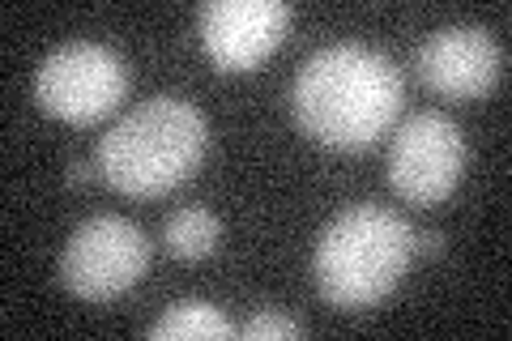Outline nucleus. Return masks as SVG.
<instances>
[{
	"label": "nucleus",
	"mask_w": 512,
	"mask_h": 341,
	"mask_svg": "<svg viewBox=\"0 0 512 341\" xmlns=\"http://www.w3.org/2000/svg\"><path fill=\"white\" fill-rule=\"evenodd\" d=\"M222 239V222L218 214H210V209H175V214L167 218L163 226V243L180 256V261H201V256H210L218 248Z\"/></svg>",
	"instance_id": "9d476101"
},
{
	"label": "nucleus",
	"mask_w": 512,
	"mask_h": 341,
	"mask_svg": "<svg viewBox=\"0 0 512 341\" xmlns=\"http://www.w3.org/2000/svg\"><path fill=\"white\" fill-rule=\"evenodd\" d=\"M466 171V137L444 111H414L389 150V184L414 205H431L457 188Z\"/></svg>",
	"instance_id": "423d86ee"
},
{
	"label": "nucleus",
	"mask_w": 512,
	"mask_h": 341,
	"mask_svg": "<svg viewBox=\"0 0 512 341\" xmlns=\"http://www.w3.org/2000/svg\"><path fill=\"white\" fill-rule=\"evenodd\" d=\"M210 128L188 99L154 94L111 124L99 141V171L128 197H158L184 184L205 158Z\"/></svg>",
	"instance_id": "f03ea898"
},
{
	"label": "nucleus",
	"mask_w": 512,
	"mask_h": 341,
	"mask_svg": "<svg viewBox=\"0 0 512 341\" xmlns=\"http://www.w3.org/2000/svg\"><path fill=\"white\" fill-rule=\"evenodd\" d=\"M239 329L218 312V307L201 303V299H180L171 303L163 316L150 324V337L167 341V337H235Z\"/></svg>",
	"instance_id": "1a4fd4ad"
},
{
	"label": "nucleus",
	"mask_w": 512,
	"mask_h": 341,
	"mask_svg": "<svg viewBox=\"0 0 512 341\" xmlns=\"http://www.w3.org/2000/svg\"><path fill=\"white\" fill-rule=\"evenodd\" d=\"M239 337H248V341H265V337H303V324L291 320V316H282V312H261V316H252L244 329H239Z\"/></svg>",
	"instance_id": "9b49d317"
},
{
	"label": "nucleus",
	"mask_w": 512,
	"mask_h": 341,
	"mask_svg": "<svg viewBox=\"0 0 512 341\" xmlns=\"http://www.w3.org/2000/svg\"><path fill=\"white\" fill-rule=\"evenodd\" d=\"M414 243H423L427 252H440V248H444V235H436V231H423V235H414Z\"/></svg>",
	"instance_id": "ddd939ff"
},
{
	"label": "nucleus",
	"mask_w": 512,
	"mask_h": 341,
	"mask_svg": "<svg viewBox=\"0 0 512 341\" xmlns=\"http://www.w3.org/2000/svg\"><path fill=\"white\" fill-rule=\"evenodd\" d=\"M299 128L333 150L372 145L402 111L397 64L363 43H333L303 60L291 86Z\"/></svg>",
	"instance_id": "f257e3e1"
},
{
	"label": "nucleus",
	"mask_w": 512,
	"mask_h": 341,
	"mask_svg": "<svg viewBox=\"0 0 512 341\" xmlns=\"http://www.w3.org/2000/svg\"><path fill=\"white\" fill-rule=\"evenodd\" d=\"M146 265H150V239L141 235V226L116 214H99L73 231L69 248L60 256V282L77 299L103 303L124 295L128 286H137Z\"/></svg>",
	"instance_id": "39448f33"
},
{
	"label": "nucleus",
	"mask_w": 512,
	"mask_h": 341,
	"mask_svg": "<svg viewBox=\"0 0 512 341\" xmlns=\"http://www.w3.org/2000/svg\"><path fill=\"white\" fill-rule=\"evenodd\" d=\"M414 226L380 205H350L316 243V290L342 312H359L402 282L414 252Z\"/></svg>",
	"instance_id": "7ed1b4c3"
},
{
	"label": "nucleus",
	"mask_w": 512,
	"mask_h": 341,
	"mask_svg": "<svg viewBox=\"0 0 512 341\" xmlns=\"http://www.w3.org/2000/svg\"><path fill=\"white\" fill-rule=\"evenodd\" d=\"M414 69L444 99H478L500 81L504 47L483 26H444L419 43Z\"/></svg>",
	"instance_id": "6e6552de"
},
{
	"label": "nucleus",
	"mask_w": 512,
	"mask_h": 341,
	"mask_svg": "<svg viewBox=\"0 0 512 341\" xmlns=\"http://www.w3.org/2000/svg\"><path fill=\"white\" fill-rule=\"evenodd\" d=\"M197 18L210 60L227 73H244L256 69L291 30V5L286 0H210Z\"/></svg>",
	"instance_id": "0eeeda50"
},
{
	"label": "nucleus",
	"mask_w": 512,
	"mask_h": 341,
	"mask_svg": "<svg viewBox=\"0 0 512 341\" xmlns=\"http://www.w3.org/2000/svg\"><path fill=\"white\" fill-rule=\"evenodd\" d=\"M90 171H94V167H90V162H82V158L69 162V184H73V188H77V184H86V180H90Z\"/></svg>",
	"instance_id": "f8f14e48"
},
{
	"label": "nucleus",
	"mask_w": 512,
	"mask_h": 341,
	"mask_svg": "<svg viewBox=\"0 0 512 341\" xmlns=\"http://www.w3.org/2000/svg\"><path fill=\"white\" fill-rule=\"evenodd\" d=\"M124 90H128L124 56L111 52L107 43H90V39L60 43L56 52H47V60L35 73L39 103L52 116L73 120V124L107 116L124 99Z\"/></svg>",
	"instance_id": "20e7f679"
}]
</instances>
